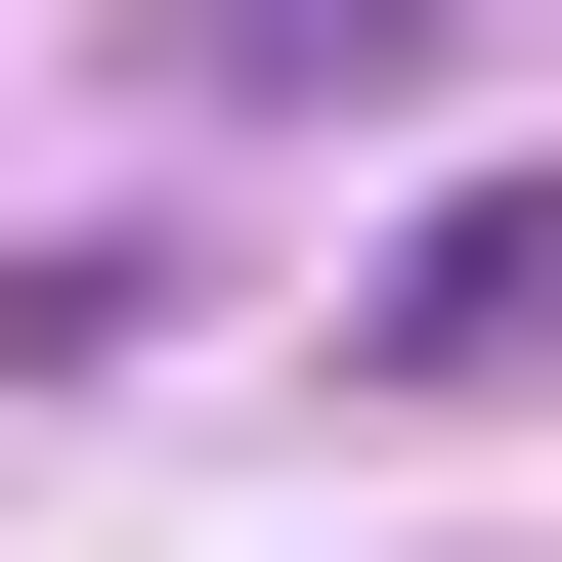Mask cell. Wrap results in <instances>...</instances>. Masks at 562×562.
<instances>
[{
    "mask_svg": "<svg viewBox=\"0 0 562 562\" xmlns=\"http://www.w3.org/2000/svg\"><path fill=\"white\" fill-rule=\"evenodd\" d=\"M347 347H390V390H562V173L390 216V260H347Z\"/></svg>",
    "mask_w": 562,
    "mask_h": 562,
    "instance_id": "6da1fadb",
    "label": "cell"
},
{
    "mask_svg": "<svg viewBox=\"0 0 562 562\" xmlns=\"http://www.w3.org/2000/svg\"><path fill=\"white\" fill-rule=\"evenodd\" d=\"M476 0H216V87H432Z\"/></svg>",
    "mask_w": 562,
    "mask_h": 562,
    "instance_id": "7a4b0ae2",
    "label": "cell"
}]
</instances>
